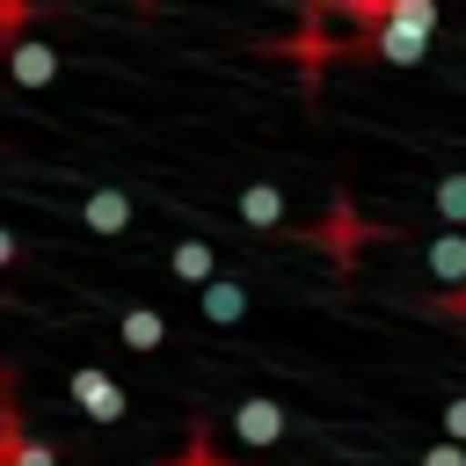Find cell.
Wrapping results in <instances>:
<instances>
[{"instance_id": "cell-1", "label": "cell", "mask_w": 466, "mask_h": 466, "mask_svg": "<svg viewBox=\"0 0 466 466\" xmlns=\"http://www.w3.org/2000/svg\"><path fill=\"white\" fill-rule=\"evenodd\" d=\"M66 393H73V408H80L87 422H116V415H124V386H116L102 364H80V371L66 379Z\"/></svg>"}, {"instance_id": "cell-2", "label": "cell", "mask_w": 466, "mask_h": 466, "mask_svg": "<svg viewBox=\"0 0 466 466\" xmlns=\"http://www.w3.org/2000/svg\"><path fill=\"white\" fill-rule=\"evenodd\" d=\"M371 51L386 58V66H422V51H430V29H415V22H371Z\"/></svg>"}, {"instance_id": "cell-3", "label": "cell", "mask_w": 466, "mask_h": 466, "mask_svg": "<svg viewBox=\"0 0 466 466\" xmlns=\"http://www.w3.org/2000/svg\"><path fill=\"white\" fill-rule=\"evenodd\" d=\"M7 73H15L22 87H51V80H58V51L36 44V36H7Z\"/></svg>"}, {"instance_id": "cell-4", "label": "cell", "mask_w": 466, "mask_h": 466, "mask_svg": "<svg viewBox=\"0 0 466 466\" xmlns=\"http://www.w3.org/2000/svg\"><path fill=\"white\" fill-rule=\"evenodd\" d=\"M233 437L240 444H277L284 437V408L277 400H240L233 408Z\"/></svg>"}, {"instance_id": "cell-5", "label": "cell", "mask_w": 466, "mask_h": 466, "mask_svg": "<svg viewBox=\"0 0 466 466\" xmlns=\"http://www.w3.org/2000/svg\"><path fill=\"white\" fill-rule=\"evenodd\" d=\"M0 466H58V451L44 437H29L15 415H0Z\"/></svg>"}, {"instance_id": "cell-6", "label": "cell", "mask_w": 466, "mask_h": 466, "mask_svg": "<svg viewBox=\"0 0 466 466\" xmlns=\"http://www.w3.org/2000/svg\"><path fill=\"white\" fill-rule=\"evenodd\" d=\"M80 218H87V233H124L131 226V197L124 189H87L80 197Z\"/></svg>"}, {"instance_id": "cell-7", "label": "cell", "mask_w": 466, "mask_h": 466, "mask_svg": "<svg viewBox=\"0 0 466 466\" xmlns=\"http://www.w3.org/2000/svg\"><path fill=\"white\" fill-rule=\"evenodd\" d=\"M233 211H240L255 233H277V226H284V197H277L269 182H248V189L233 197Z\"/></svg>"}, {"instance_id": "cell-8", "label": "cell", "mask_w": 466, "mask_h": 466, "mask_svg": "<svg viewBox=\"0 0 466 466\" xmlns=\"http://www.w3.org/2000/svg\"><path fill=\"white\" fill-rule=\"evenodd\" d=\"M116 342H124V350H160V342H167V320H160L153 306H131V313H116Z\"/></svg>"}, {"instance_id": "cell-9", "label": "cell", "mask_w": 466, "mask_h": 466, "mask_svg": "<svg viewBox=\"0 0 466 466\" xmlns=\"http://www.w3.org/2000/svg\"><path fill=\"white\" fill-rule=\"evenodd\" d=\"M430 277L451 284V291H466V233H437L430 240Z\"/></svg>"}, {"instance_id": "cell-10", "label": "cell", "mask_w": 466, "mask_h": 466, "mask_svg": "<svg viewBox=\"0 0 466 466\" xmlns=\"http://www.w3.org/2000/svg\"><path fill=\"white\" fill-rule=\"evenodd\" d=\"M167 269H175L182 284H211V277H218V255H211V240H175Z\"/></svg>"}, {"instance_id": "cell-11", "label": "cell", "mask_w": 466, "mask_h": 466, "mask_svg": "<svg viewBox=\"0 0 466 466\" xmlns=\"http://www.w3.org/2000/svg\"><path fill=\"white\" fill-rule=\"evenodd\" d=\"M240 313H248V291H240L233 277H211V284H204V320H218V328H233Z\"/></svg>"}, {"instance_id": "cell-12", "label": "cell", "mask_w": 466, "mask_h": 466, "mask_svg": "<svg viewBox=\"0 0 466 466\" xmlns=\"http://www.w3.org/2000/svg\"><path fill=\"white\" fill-rule=\"evenodd\" d=\"M437 211L451 226H466V175H437Z\"/></svg>"}, {"instance_id": "cell-13", "label": "cell", "mask_w": 466, "mask_h": 466, "mask_svg": "<svg viewBox=\"0 0 466 466\" xmlns=\"http://www.w3.org/2000/svg\"><path fill=\"white\" fill-rule=\"evenodd\" d=\"M386 15L393 22H415V29H437V0H393Z\"/></svg>"}, {"instance_id": "cell-14", "label": "cell", "mask_w": 466, "mask_h": 466, "mask_svg": "<svg viewBox=\"0 0 466 466\" xmlns=\"http://www.w3.org/2000/svg\"><path fill=\"white\" fill-rule=\"evenodd\" d=\"M422 466H466V444H459V437H444V444H430V451H422Z\"/></svg>"}, {"instance_id": "cell-15", "label": "cell", "mask_w": 466, "mask_h": 466, "mask_svg": "<svg viewBox=\"0 0 466 466\" xmlns=\"http://www.w3.org/2000/svg\"><path fill=\"white\" fill-rule=\"evenodd\" d=\"M444 437H459V444H466V400H444Z\"/></svg>"}, {"instance_id": "cell-16", "label": "cell", "mask_w": 466, "mask_h": 466, "mask_svg": "<svg viewBox=\"0 0 466 466\" xmlns=\"http://www.w3.org/2000/svg\"><path fill=\"white\" fill-rule=\"evenodd\" d=\"M7 262H15V233L0 226V269H7Z\"/></svg>"}]
</instances>
